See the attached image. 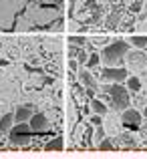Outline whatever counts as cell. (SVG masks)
Here are the masks:
<instances>
[{
    "label": "cell",
    "mask_w": 147,
    "mask_h": 159,
    "mask_svg": "<svg viewBox=\"0 0 147 159\" xmlns=\"http://www.w3.org/2000/svg\"><path fill=\"white\" fill-rule=\"evenodd\" d=\"M143 117L147 119V105H145V109H143Z\"/></svg>",
    "instance_id": "7402d4cb"
},
{
    "label": "cell",
    "mask_w": 147,
    "mask_h": 159,
    "mask_svg": "<svg viewBox=\"0 0 147 159\" xmlns=\"http://www.w3.org/2000/svg\"><path fill=\"white\" fill-rule=\"evenodd\" d=\"M103 117H105V115H99V113H95V115L91 117V123H93L95 127H97V125H103Z\"/></svg>",
    "instance_id": "ac0fdd59"
},
{
    "label": "cell",
    "mask_w": 147,
    "mask_h": 159,
    "mask_svg": "<svg viewBox=\"0 0 147 159\" xmlns=\"http://www.w3.org/2000/svg\"><path fill=\"white\" fill-rule=\"evenodd\" d=\"M30 123H28V121H22V123H18L16 125V127H12L10 129V135L12 137H18V135H26L28 131H30Z\"/></svg>",
    "instance_id": "30bf717a"
},
{
    "label": "cell",
    "mask_w": 147,
    "mask_h": 159,
    "mask_svg": "<svg viewBox=\"0 0 147 159\" xmlns=\"http://www.w3.org/2000/svg\"><path fill=\"white\" fill-rule=\"evenodd\" d=\"M129 44L127 40H113V43H107L103 47V52H101V62L105 66H121L125 62V57L129 52Z\"/></svg>",
    "instance_id": "6da1fadb"
},
{
    "label": "cell",
    "mask_w": 147,
    "mask_h": 159,
    "mask_svg": "<svg viewBox=\"0 0 147 159\" xmlns=\"http://www.w3.org/2000/svg\"><path fill=\"white\" fill-rule=\"evenodd\" d=\"M44 149H47V151H53V149H62V141H61V139L50 141L48 145H44Z\"/></svg>",
    "instance_id": "2e32d148"
},
{
    "label": "cell",
    "mask_w": 147,
    "mask_h": 159,
    "mask_svg": "<svg viewBox=\"0 0 147 159\" xmlns=\"http://www.w3.org/2000/svg\"><path fill=\"white\" fill-rule=\"evenodd\" d=\"M143 133H145V135H147V127H145V129H143Z\"/></svg>",
    "instance_id": "603a6c76"
},
{
    "label": "cell",
    "mask_w": 147,
    "mask_h": 159,
    "mask_svg": "<svg viewBox=\"0 0 147 159\" xmlns=\"http://www.w3.org/2000/svg\"><path fill=\"white\" fill-rule=\"evenodd\" d=\"M145 75H147V69H145Z\"/></svg>",
    "instance_id": "d4e9b609"
},
{
    "label": "cell",
    "mask_w": 147,
    "mask_h": 159,
    "mask_svg": "<svg viewBox=\"0 0 147 159\" xmlns=\"http://www.w3.org/2000/svg\"><path fill=\"white\" fill-rule=\"evenodd\" d=\"M71 44H75V47H87V39L85 36H71Z\"/></svg>",
    "instance_id": "9a60e30c"
},
{
    "label": "cell",
    "mask_w": 147,
    "mask_h": 159,
    "mask_svg": "<svg viewBox=\"0 0 147 159\" xmlns=\"http://www.w3.org/2000/svg\"><path fill=\"white\" fill-rule=\"evenodd\" d=\"M99 149H105V151H111V149H113V143L107 139V137H105V139L99 143Z\"/></svg>",
    "instance_id": "e0dca14e"
},
{
    "label": "cell",
    "mask_w": 147,
    "mask_h": 159,
    "mask_svg": "<svg viewBox=\"0 0 147 159\" xmlns=\"http://www.w3.org/2000/svg\"><path fill=\"white\" fill-rule=\"evenodd\" d=\"M32 115H34V113H32V109L26 105V107H18V109H16L14 119H16V123H22V121H30Z\"/></svg>",
    "instance_id": "ba28073f"
},
{
    "label": "cell",
    "mask_w": 147,
    "mask_h": 159,
    "mask_svg": "<svg viewBox=\"0 0 147 159\" xmlns=\"http://www.w3.org/2000/svg\"><path fill=\"white\" fill-rule=\"evenodd\" d=\"M77 66H79V61H73V58H71V61H69V69L77 70Z\"/></svg>",
    "instance_id": "44dd1931"
},
{
    "label": "cell",
    "mask_w": 147,
    "mask_h": 159,
    "mask_svg": "<svg viewBox=\"0 0 147 159\" xmlns=\"http://www.w3.org/2000/svg\"><path fill=\"white\" fill-rule=\"evenodd\" d=\"M125 85H127V89L131 91V93H139L141 91V79L139 77H127Z\"/></svg>",
    "instance_id": "8fae6325"
},
{
    "label": "cell",
    "mask_w": 147,
    "mask_h": 159,
    "mask_svg": "<svg viewBox=\"0 0 147 159\" xmlns=\"http://www.w3.org/2000/svg\"><path fill=\"white\" fill-rule=\"evenodd\" d=\"M79 81H81V85L87 87V89H97L99 87L97 79H95L93 73H89V70H81V73H79Z\"/></svg>",
    "instance_id": "8992f818"
},
{
    "label": "cell",
    "mask_w": 147,
    "mask_h": 159,
    "mask_svg": "<svg viewBox=\"0 0 147 159\" xmlns=\"http://www.w3.org/2000/svg\"><path fill=\"white\" fill-rule=\"evenodd\" d=\"M121 123L125 125V127L129 129H139L141 123H143V113H139L137 109H123V113H121Z\"/></svg>",
    "instance_id": "5b68a950"
},
{
    "label": "cell",
    "mask_w": 147,
    "mask_h": 159,
    "mask_svg": "<svg viewBox=\"0 0 147 159\" xmlns=\"http://www.w3.org/2000/svg\"><path fill=\"white\" fill-rule=\"evenodd\" d=\"M91 109H93L95 113H99V115H107V105H105L103 101H99V99H91Z\"/></svg>",
    "instance_id": "7c38bea8"
},
{
    "label": "cell",
    "mask_w": 147,
    "mask_h": 159,
    "mask_svg": "<svg viewBox=\"0 0 147 159\" xmlns=\"http://www.w3.org/2000/svg\"><path fill=\"white\" fill-rule=\"evenodd\" d=\"M101 62V54H97V52H93L89 57V61H87V69H93V66H97Z\"/></svg>",
    "instance_id": "5bb4252c"
},
{
    "label": "cell",
    "mask_w": 147,
    "mask_h": 159,
    "mask_svg": "<svg viewBox=\"0 0 147 159\" xmlns=\"http://www.w3.org/2000/svg\"><path fill=\"white\" fill-rule=\"evenodd\" d=\"M14 113H6V115H2L0 117V131L2 133H6V131H10L12 129V125H14Z\"/></svg>",
    "instance_id": "9c48e42d"
},
{
    "label": "cell",
    "mask_w": 147,
    "mask_h": 159,
    "mask_svg": "<svg viewBox=\"0 0 147 159\" xmlns=\"http://www.w3.org/2000/svg\"><path fill=\"white\" fill-rule=\"evenodd\" d=\"M97 139H99V143L105 139V129H103V125H97Z\"/></svg>",
    "instance_id": "d6986e66"
},
{
    "label": "cell",
    "mask_w": 147,
    "mask_h": 159,
    "mask_svg": "<svg viewBox=\"0 0 147 159\" xmlns=\"http://www.w3.org/2000/svg\"><path fill=\"white\" fill-rule=\"evenodd\" d=\"M129 77V70L123 66H105L101 70V79L109 83H125Z\"/></svg>",
    "instance_id": "277c9868"
},
{
    "label": "cell",
    "mask_w": 147,
    "mask_h": 159,
    "mask_svg": "<svg viewBox=\"0 0 147 159\" xmlns=\"http://www.w3.org/2000/svg\"><path fill=\"white\" fill-rule=\"evenodd\" d=\"M125 65H127L129 70H133V73H139V70H145L147 69V54L143 51H139V48H129L127 57H125Z\"/></svg>",
    "instance_id": "3957f363"
},
{
    "label": "cell",
    "mask_w": 147,
    "mask_h": 159,
    "mask_svg": "<svg viewBox=\"0 0 147 159\" xmlns=\"http://www.w3.org/2000/svg\"><path fill=\"white\" fill-rule=\"evenodd\" d=\"M129 43H131L135 48H143V47H147V36L145 34H135V36L129 39Z\"/></svg>",
    "instance_id": "4fadbf2b"
},
{
    "label": "cell",
    "mask_w": 147,
    "mask_h": 159,
    "mask_svg": "<svg viewBox=\"0 0 147 159\" xmlns=\"http://www.w3.org/2000/svg\"><path fill=\"white\" fill-rule=\"evenodd\" d=\"M103 93L109 95L111 99V105L117 111H123L131 105V97H129V89L123 87L121 83H111V85H103Z\"/></svg>",
    "instance_id": "7a4b0ae2"
},
{
    "label": "cell",
    "mask_w": 147,
    "mask_h": 159,
    "mask_svg": "<svg viewBox=\"0 0 147 159\" xmlns=\"http://www.w3.org/2000/svg\"><path fill=\"white\" fill-rule=\"evenodd\" d=\"M145 97H147V89H145Z\"/></svg>",
    "instance_id": "cb8c5ba5"
},
{
    "label": "cell",
    "mask_w": 147,
    "mask_h": 159,
    "mask_svg": "<svg viewBox=\"0 0 147 159\" xmlns=\"http://www.w3.org/2000/svg\"><path fill=\"white\" fill-rule=\"evenodd\" d=\"M28 123H30V127L34 129V131H43V129L48 127V121H47V117H44L43 113H34Z\"/></svg>",
    "instance_id": "52a82bcc"
},
{
    "label": "cell",
    "mask_w": 147,
    "mask_h": 159,
    "mask_svg": "<svg viewBox=\"0 0 147 159\" xmlns=\"http://www.w3.org/2000/svg\"><path fill=\"white\" fill-rule=\"evenodd\" d=\"M93 44H97V47H101V44H107V39H101V36H97V39H93Z\"/></svg>",
    "instance_id": "ffe728a7"
}]
</instances>
